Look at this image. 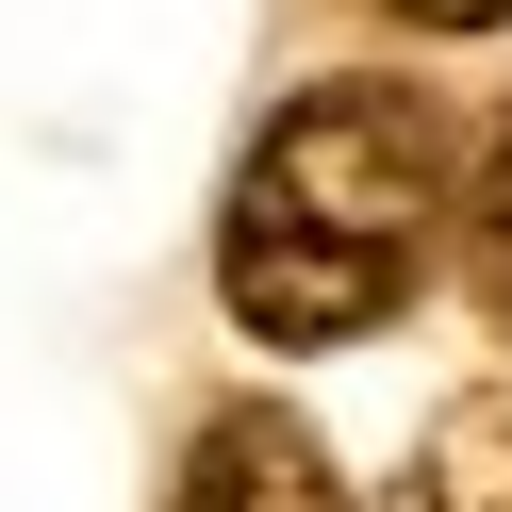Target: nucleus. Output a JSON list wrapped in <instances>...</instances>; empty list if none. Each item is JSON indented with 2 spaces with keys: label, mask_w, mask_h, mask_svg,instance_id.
<instances>
[{
  "label": "nucleus",
  "mask_w": 512,
  "mask_h": 512,
  "mask_svg": "<svg viewBox=\"0 0 512 512\" xmlns=\"http://www.w3.org/2000/svg\"><path fill=\"white\" fill-rule=\"evenodd\" d=\"M446 116L413 83H298L248 133L232 215H215V298L265 347H347L430 281L446 248Z\"/></svg>",
  "instance_id": "nucleus-1"
},
{
  "label": "nucleus",
  "mask_w": 512,
  "mask_h": 512,
  "mask_svg": "<svg viewBox=\"0 0 512 512\" xmlns=\"http://www.w3.org/2000/svg\"><path fill=\"white\" fill-rule=\"evenodd\" d=\"M166 512H347V479H331V446H314L281 397H232V413H199Z\"/></svg>",
  "instance_id": "nucleus-2"
},
{
  "label": "nucleus",
  "mask_w": 512,
  "mask_h": 512,
  "mask_svg": "<svg viewBox=\"0 0 512 512\" xmlns=\"http://www.w3.org/2000/svg\"><path fill=\"white\" fill-rule=\"evenodd\" d=\"M397 512H512V380H479V397L430 413V446H413Z\"/></svg>",
  "instance_id": "nucleus-3"
},
{
  "label": "nucleus",
  "mask_w": 512,
  "mask_h": 512,
  "mask_svg": "<svg viewBox=\"0 0 512 512\" xmlns=\"http://www.w3.org/2000/svg\"><path fill=\"white\" fill-rule=\"evenodd\" d=\"M380 17H413V34H496L512 0H380Z\"/></svg>",
  "instance_id": "nucleus-4"
}]
</instances>
